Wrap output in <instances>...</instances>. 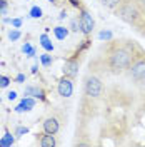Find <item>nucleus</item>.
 Listing matches in <instances>:
<instances>
[{
    "label": "nucleus",
    "instance_id": "18",
    "mask_svg": "<svg viewBox=\"0 0 145 147\" xmlns=\"http://www.w3.org/2000/svg\"><path fill=\"white\" fill-rule=\"evenodd\" d=\"M22 50H23L25 54H28L30 57H34V55H35V49H34V47L30 45V44H25V45L22 47Z\"/></svg>",
    "mask_w": 145,
    "mask_h": 147
},
{
    "label": "nucleus",
    "instance_id": "28",
    "mask_svg": "<svg viewBox=\"0 0 145 147\" xmlns=\"http://www.w3.org/2000/svg\"><path fill=\"white\" fill-rule=\"evenodd\" d=\"M50 2H54V3H57V2H58V0H50Z\"/></svg>",
    "mask_w": 145,
    "mask_h": 147
},
{
    "label": "nucleus",
    "instance_id": "11",
    "mask_svg": "<svg viewBox=\"0 0 145 147\" xmlns=\"http://www.w3.org/2000/svg\"><path fill=\"white\" fill-rule=\"evenodd\" d=\"M25 95H32V97H40V99H45L44 97V92L37 87H27L25 89Z\"/></svg>",
    "mask_w": 145,
    "mask_h": 147
},
{
    "label": "nucleus",
    "instance_id": "4",
    "mask_svg": "<svg viewBox=\"0 0 145 147\" xmlns=\"http://www.w3.org/2000/svg\"><path fill=\"white\" fill-rule=\"evenodd\" d=\"M79 27H80V30L83 32V34H90L92 28H93V18H92V15L89 13V12H82L80 15V20H79Z\"/></svg>",
    "mask_w": 145,
    "mask_h": 147
},
{
    "label": "nucleus",
    "instance_id": "19",
    "mask_svg": "<svg viewBox=\"0 0 145 147\" xmlns=\"http://www.w3.org/2000/svg\"><path fill=\"white\" fill-rule=\"evenodd\" d=\"M10 84V79L9 77H5V75H0V89H5V87H9Z\"/></svg>",
    "mask_w": 145,
    "mask_h": 147
},
{
    "label": "nucleus",
    "instance_id": "27",
    "mask_svg": "<svg viewBox=\"0 0 145 147\" xmlns=\"http://www.w3.org/2000/svg\"><path fill=\"white\" fill-rule=\"evenodd\" d=\"M70 2H72L73 5H75V7H77V5H79V0H70Z\"/></svg>",
    "mask_w": 145,
    "mask_h": 147
},
{
    "label": "nucleus",
    "instance_id": "17",
    "mask_svg": "<svg viewBox=\"0 0 145 147\" xmlns=\"http://www.w3.org/2000/svg\"><path fill=\"white\" fill-rule=\"evenodd\" d=\"M40 60H42V65H45V67H48V65H52V55L44 54L42 57H40Z\"/></svg>",
    "mask_w": 145,
    "mask_h": 147
},
{
    "label": "nucleus",
    "instance_id": "30",
    "mask_svg": "<svg viewBox=\"0 0 145 147\" xmlns=\"http://www.w3.org/2000/svg\"><path fill=\"white\" fill-rule=\"evenodd\" d=\"M0 102H2V97H0Z\"/></svg>",
    "mask_w": 145,
    "mask_h": 147
},
{
    "label": "nucleus",
    "instance_id": "24",
    "mask_svg": "<svg viewBox=\"0 0 145 147\" xmlns=\"http://www.w3.org/2000/svg\"><path fill=\"white\" fill-rule=\"evenodd\" d=\"M100 38H112V34L110 32H102L100 34Z\"/></svg>",
    "mask_w": 145,
    "mask_h": 147
},
{
    "label": "nucleus",
    "instance_id": "23",
    "mask_svg": "<svg viewBox=\"0 0 145 147\" xmlns=\"http://www.w3.org/2000/svg\"><path fill=\"white\" fill-rule=\"evenodd\" d=\"M7 97H9V100H15V99H17V92H15V90H10Z\"/></svg>",
    "mask_w": 145,
    "mask_h": 147
},
{
    "label": "nucleus",
    "instance_id": "6",
    "mask_svg": "<svg viewBox=\"0 0 145 147\" xmlns=\"http://www.w3.org/2000/svg\"><path fill=\"white\" fill-rule=\"evenodd\" d=\"M57 90H58V95H62V97H70L73 92V85H72V80H70V77H67V79H62L58 85H57Z\"/></svg>",
    "mask_w": 145,
    "mask_h": 147
},
{
    "label": "nucleus",
    "instance_id": "15",
    "mask_svg": "<svg viewBox=\"0 0 145 147\" xmlns=\"http://www.w3.org/2000/svg\"><path fill=\"white\" fill-rule=\"evenodd\" d=\"M105 7H109V9H117L118 5L122 3V0H100Z\"/></svg>",
    "mask_w": 145,
    "mask_h": 147
},
{
    "label": "nucleus",
    "instance_id": "21",
    "mask_svg": "<svg viewBox=\"0 0 145 147\" xmlns=\"http://www.w3.org/2000/svg\"><path fill=\"white\" fill-rule=\"evenodd\" d=\"M9 38L10 40H17V38H20V32L18 30H12L9 34Z\"/></svg>",
    "mask_w": 145,
    "mask_h": 147
},
{
    "label": "nucleus",
    "instance_id": "12",
    "mask_svg": "<svg viewBox=\"0 0 145 147\" xmlns=\"http://www.w3.org/2000/svg\"><path fill=\"white\" fill-rule=\"evenodd\" d=\"M13 140H15V139L12 137V134H10V132H5V136L0 139V147L12 146V144H13Z\"/></svg>",
    "mask_w": 145,
    "mask_h": 147
},
{
    "label": "nucleus",
    "instance_id": "26",
    "mask_svg": "<svg viewBox=\"0 0 145 147\" xmlns=\"http://www.w3.org/2000/svg\"><path fill=\"white\" fill-rule=\"evenodd\" d=\"M15 80H17V82H23V80H25V75H23V74H18Z\"/></svg>",
    "mask_w": 145,
    "mask_h": 147
},
{
    "label": "nucleus",
    "instance_id": "1",
    "mask_svg": "<svg viewBox=\"0 0 145 147\" xmlns=\"http://www.w3.org/2000/svg\"><path fill=\"white\" fill-rule=\"evenodd\" d=\"M132 64V55L128 50L125 49H118L113 54L110 55V65L117 70H124V69H128Z\"/></svg>",
    "mask_w": 145,
    "mask_h": 147
},
{
    "label": "nucleus",
    "instance_id": "25",
    "mask_svg": "<svg viewBox=\"0 0 145 147\" xmlns=\"http://www.w3.org/2000/svg\"><path fill=\"white\" fill-rule=\"evenodd\" d=\"M12 25H15V27H20V25H22V20H20V18H13V20H12Z\"/></svg>",
    "mask_w": 145,
    "mask_h": 147
},
{
    "label": "nucleus",
    "instance_id": "5",
    "mask_svg": "<svg viewBox=\"0 0 145 147\" xmlns=\"http://www.w3.org/2000/svg\"><path fill=\"white\" fill-rule=\"evenodd\" d=\"M130 72H132V77L135 79L137 82L145 80V60H137L135 64L132 65Z\"/></svg>",
    "mask_w": 145,
    "mask_h": 147
},
{
    "label": "nucleus",
    "instance_id": "2",
    "mask_svg": "<svg viewBox=\"0 0 145 147\" xmlns=\"http://www.w3.org/2000/svg\"><path fill=\"white\" fill-rule=\"evenodd\" d=\"M118 15L122 20H125L128 24H135L138 17H140V13H138V10L134 3H124L120 9H118Z\"/></svg>",
    "mask_w": 145,
    "mask_h": 147
},
{
    "label": "nucleus",
    "instance_id": "16",
    "mask_svg": "<svg viewBox=\"0 0 145 147\" xmlns=\"http://www.w3.org/2000/svg\"><path fill=\"white\" fill-rule=\"evenodd\" d=\"M30 17L40 18L42 17V9H40V7H32V9H30Z\"/></svg>",
    "mask_w": 145,
    "mask_h": 147
},
{
    "label": "nucleus",
    "instance_id": "22",
    "mask_svg": "<svg viewBox=\"0 0 145 147\" xmlns=\"http://www.w3.org/2000/svg\"><path fill=\"white\" fill-rule=\"evenodd\" d=\"M5 10H7V2H5V0H0V15H2Z\"/></svg>",
    "mask_w": 145,
    "mask_h": 147
},
{
    "label": "nucleus",
    "instance_id": "10",
    "mask_svg": "<svg viewBox=\"0 0 145 147\" xmlns=\"http://www.w3.org/2000/svg\"><path fill=\"white\" fill-rule=\"evenodd\" d=\"M55 144H57V140H55L54 134H48V132L40 134V146L42 147H52Z\"/></svg>",
    "mask_w": 145,
    "mask_h": 147
},
{
    "label": "nucleus",
    "instance_id": "20",
    "mask_svg": "<svg viewBox=\"0 0 145 147\" xmlns=\"http://www.w3.org/2000/svg\"><path fill=\"white\" fill-rule=\"evenodd\" d=\"M27 132H28L27 127H17V130H15V136H17V137H22V136H23V134H27Z\"/></svg>",
    "mask_w": 145,
    "mask_h": 147
},
{
    "label": "nucleus",
    "instance_id": "7",
    "mask_svg": "<svg viewBox=\"0 0 145 147\" xmlns=\"http://www.w3.org/2000/svg\"><path fill=\"white\" fill-rule=\"evenodd\" d=\"M58 129H60V124H58V120L55 119V117H48V119L44 120V130L48 132V134H57L58 132Z\"/></svg>",
    "mask_w": 145,
    "mask_h": 147
},
{
    "label": "nucleus",
    "instance_id": "29",
    "mask_svg": "<svg viewBox=\"0 0 145 147\" xmlns=\"http://www.w3.org/2000/svg\"><path fill=\"white\" fill-rule=\"evenodd\" d=\"M142 3H144V5H145V0H142Z\"/></svg>",
    "mask_w": 145,
    "mask_h": 147
},
{
    "label": "nucleus",
    "instance_id": "3",
    "mask_svg": "<svg viewBox=\"0 0 145 147\" xmlns=\"http://www.w3.org/2000/svg\"><path fill=\"white\" fill-rule=\"evenodd\" d=\"M102 92H103V85H102L99 77H87V80H85V94L89 97L97 99V97L102 95Z\"/></svg>",
    "mask_w": 145,
    "mask_h": 147
},
{
    "label": "nucleus",
    "instance_id": "8",
    "mask_svg": "<svg viewBox=\"0 0 145 147\" xmlns=\"http://www.w3.org/2000/svg\"><path fill=\"white\" fill-rule=\"evenodd\" d=\"M79 72V62H75V60H68V62H65L64 65V74L67 77H75Z\"/></svg>",
    "mask_w": 145,
    "mask_h": 147
},
{
    "label": "nucleus",
    "instance_id": "14",
    "mask_svg": "<svg viewBox=\"0 0 145 147\" xmlns=\"http://www.w3.org/2000/svg\"><path fill=\"white\" fill-rule=\"evenodd\" d=\"M54 32H55V37H57L58 40H64L65 37H67V34H68L65 27H55V28H54Z\"/></svg>",
    "mask_w": 145,
    "mask_h": 147
},
{
    "label": "nucleus",
    "instance_id": "13",
    "mask_svg": "<svg viewBox=\"0 0 145 147\" xmlns=\"http://www.w3.org/2000/svg\"><path fill=\"white\" fill-rule=\"evenodd\" d=\"M40 42H42V47L45 49L47 52H52V50H54V45H52V42L48 40V37H47V35L40 37Z\"/></svg>",
    "mask_w": 145,
    "mask_h": 147
},
{
    "label": "nucleus",
    "instance_id": "9",
    "mask_svg": "<svg viewBox=\"0 0 145 147\" xmlns=\"http://www.w3.org/2000/svg\"><path fill=\"white\" fill-rule=\"evenodd\" d=\"M34 105H35V100H34V97H25L23 100L18 104L17 107H15V112H25V110H32L34 109Z\"/></svg>",
    "mask_w": 145,
    "mask_h": 147
}]
</instances>
